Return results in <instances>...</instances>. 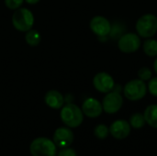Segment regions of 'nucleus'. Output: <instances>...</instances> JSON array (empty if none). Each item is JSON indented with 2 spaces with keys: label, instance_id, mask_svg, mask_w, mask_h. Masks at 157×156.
Returning a JSON list of instances; mask_svg holds the SVG:
<instances>
[{
  "label": "nucleus",
  "instance_id": "22",
  "mask_svg": "<svg viewBox=\"0 0 157 156\" xmlns=\"http://www.w3.org/2000/svg\"><path fill=\"white\" fill-rule=\"evenodd\" d=\"M58 156H77V154L74 149L67 147V148H63L62 151H60L58 154Z\"/></svg>",
  "mask_w": 157,
  "mask_h": 156
},
{
  "label": "nucleus",
  "instance_id": "12",
  "mask_svg": "<svg viewBox=\"0 0 157 156\" xmlns=\"http://www.w3.org/2000/svg\"><path fill=\"white\" fill-rule=\"evenodd\" d=\"M131 125L125 120H117L111 123L109 127V133L117 140L126 139L131 133Z\"/></svg>",
  "mask_w": 157,
  "mask_h": 156
},
{
  "label": "nucleus",
  "instance_id": "10",
  "mask_svg": "<svg viewBox=\"0 0 157 156\" xmlns=\"http://www.w3.org/2000/svg\"><path fill=\"white\" fill-rule=\"evenodd\" d=\"M74 139V132L72 130L66 127L58 128L53 134V143H55L56 147L62 149L69 147L73 143Z\"/></svg>",
  "mask_w": 157,
  "mask_h": 156
},
{
  "label": "nucleus",
  "instance_id": "6",
  "mask_svg": "<svg viewBox=\"0 0 157 156\" xmlns=\"http://www.w3.org/2000/svg\"><path fill=\"white\" fill-rule=\"evenodd\" d=\"M142 46V38L134 32H128L122 34L118 39L119 50L125 53L131 54L136 52Z\"/></svg>",
  "mask_w": 157,
  "mask_h": 156
},
{
  "label": "nucleus",
  "instance_id": "19",
  "mask_svg": "<svg viewBox=\"0 0 157 156\" xmlns=\"http://www.w3.org/2000/svg\"><path fill=\"white\" fill-rule=\"evenodd\" d=\"M153 77V72L148 66H143L138 70V78L144 82H148Z\"/></svg>",
  "mask_w": 157,
  "mask_h": 156
},
{
  "label": "nucleus",
  "instance_id": "5",
  "mask_svg": "<svg viewBox=\"0 0 157 156\" xmlns=\"http://www.w3.org/2000/svg\"><path fill=\"white\" fill-rule=\"evenodd\" d=\"M29 151L32 156H55L56 145L53 141L46 137H39L32 141Z\"/></svg>",
  "mask_w": 157,
  "mask_h": 156
},
{
  "label": "nucleus",
  "instance_id": "15",
  "mask_svg": "<svg viewBox=\"0 0 157 156\" xmlns=\"http://www.w3.org/2000/svg\"><path fill=\"white\" fill-rule=\"evenodd\" d=\"M144 52L149 57H156L157 56V40L153 38L145 39L144 43L142 44Z\"/></svg>",
  "mask_w": 157,
  "mask_h": 156
},
{
  "label": "nucleus",
  "instance_id": "17",
  "mask_svg": "<svg viewBox=\"0 0 157 156\" xmlns=\"http://www.w3.org/2000/svg\"><path fill=\"white\" fill-rule=\"evenodd\" d=\"M129 123H130L132 128L136 129V130L142 129L146 124L144 116L142 113H134V114H132L131 116V118H130Z\"/></svg>",
  "mask_w": 157,
  "mask_h": 156
},
{
  "label": "nucleus",
  "instance_id": "3",
  "mask_svg": "<svg viewBox=\"0 0 157 156\" xmlns=\"http://www.w3.org/2000/svg\"><path fill=\"white\" fill-rule=\"evenodd\" d=\"M34 20L33 13L29 8L22 6L14 10L11 18L13 27L20 32H27L31 29L34 25Z\"/></svg>",
  "mask_w": 157,
  "mask_h": 156
},
{
  "label": "nucleus",
  "instance_id": "20",
  "mask_svg": "<svg viewBox=\"0 0 157 156\" xmlns=\"http://www.w3.org/2000/svg\"><path fill=\"white\" fill-rule=\"evenodd\" d=\"M147 90L149 91V93L157 97V76L155 77H152L147 84Z\"/></svg>",
  "mask_w": 157,
  "mask_h": 156
},
{
  "label": "nucleus",
  "instance_id": "8",
  "mask_svg": "<svg viewBox=\"0 0 157 156\" xmlns=\"http://www.w3.org/2000/svg\"><path fill=\"white\" fill-rule=\"evenodd\" d=\"M111 23L104 16H95L89 22V28L91 31L99 38H105L109 35L111 31Z\"/></svg>",
  "mask_w": 157,
  "mask_h": 156
},
{
  "label": "nucleus",
  "instance_id": "18",
  "mask_svg": "<svg viewBox=\"0 0 157 156\" xmlns=\"http://www.w3.org/2000/svg\"><path fill=\"white\" fill-rule=\"evenodd\" d=\"M109 133V128H108L105 124H98L95 130L94 134L99 140H105Z\"/></svg>",
  "mask_w": 157,
  "mask_h": 156
},
{
  "label": "nucleus",
  "instance_id": "2",
  "mask_svg": "<svg viewBox=\"0 0 157 156\" xmlns=\"http://www.w3.org/2000/svg\"><path fill=\"white\" fill-rule=\"evenodd\" d=\"M135 29L141 38H153L157 32V16L152 13L142 15L136 21Z\"/></svg>",
  "mask_w": 157,
  "mask_h": 156
},
{
  "label": "nucleus",
  "instance_id": "16",
  "mask_svg": "<svg viewBox=\"0 0 157 156\" xmlns=\"http://www.w3.org/2000/svg\"><path fill=\"white\" fill-rule=\"evenodd\" d=\"M25 40L27 44L30 47H36L40 44L41 40V35L37 29H29L26 32Z\"/></svg>",
  "mask_w": 157,
  "mask_h": 156
},
{
  "label": "nucleus",
  "instance_id": "9",
  "mask_svg": "<svg viewBox=\"0 0 157 156\" xmlns=\"http://www.w3.org/2000/svg\"><path fill=\"white\" fill-rule=\"evenodd\" d=\"M93 86L95 89L100 93L107 94L115 87V80L111 74L107 72H99L93 77Z\"/></svg>",
  "mask_w": 157,
  "mask_h": 156
},
{
  "label": "nucleus",
  "instance_id": "23",
  "mask_svg": "<svg viewBox=\"0 0 157 156\" xmlns=\"http://www.w3.org/2000/svg\"><path fill=\"white\" fill-rule=\"evenodd\" d=\"M24 1H26V3H28L29 5H35V4L39 3L40 0H24Z\"/></svg>",
  "mask_w": 157,
  "mask_h": 156
},
{
  "label": "nucleus",
  "instance_id": "14",
  "mask_svg": "<svg viewBox=\"0 0 157 156\" xmlns=\"http://www.w3.org/2000/svg\"><path fill=\"white\" fill-rule=\"evenodd\" d=\"M144 116L146 124L154 129H157V104L148 106L144 112Z\"/></svg>",
  "mask_w": 157,
  "mask_h": 156
},
{
  "label": "nucleus",
  "instance_id": "4",
  "mask_svg": "<svg viewBox=\"0 0 157 156\" xmlns=\"http://www.w3.org/2000/svg\"><path fill=\"white\" fill-rule=\"evenodd\" d=\"M124 97L131 101H139L147 94V85L139 78L132 79L126 83L123 89Z\"/></svg>",
  "mask_w": 157,
  "mask_h": 156
},
{
  "label": "nucleus",
  "instance_id": "11",
  "mask_svg": "<svg viewBox=\"0 0 157 156\" xmlns=\"http://www.w3.org/2000/svg\"><path fill=\"white\" fill-rule=\"evenodd\" d=\"M81 109H82L84 115L90 119L98 118L103 112L102 103L94 97H87L83 102Z\"/></svg>",
  "mask_w": 157,
  "mask_h": 156
},
{
  "label": "nucleus",
  "instance_id": "7",
  "mask_svg": "<svg viewBox=\"0 0 157 156\" xmlns=\"http://www.w3.org/2000/svg\"><path fill=\"white\" fill-rule=\"evenodd\" d=\"M123 106V97L121 94V91L116 88L106 94L102 100L103 111L108 114H115L121 110Z\"/></svg>",
  "mask_w": 157,
  "mask_h": 156
},
{
  "label": "nucleus",
  "instance_id": "24",
  "mask_svg": "<svg viewBox=\"0 0 157 156\" xmlns=\"http://www.w3.org/2000/svg\"><path fill=\"white\" fill-rule=\"evenodd\" d=\"M154 70H155V74H157V56L155 57V61H154Z\"/></svg>",
  "mask_w": 157,
  "mask_h": 156
},
{
  "label": "nucleus",
  "instance_id": "13",
  "mask_svg": "<svg viewBox=\"0 0 157 156\" xmlns=\"http://www.w3.org/2000/svg\"><path fill=\"white\" fill-rule=\"evenodd\" d=\"M44 101L49 108L53 109H59L62 108L64 105L65 99L61 92L55 89H51L45 94Z\"/></svg>",
  "mask_w": 157,
  "mask_h": 156
},
{
  "label": "nucleus",
  "instance_id": "1",
  "mask_svg": "<svg viewBox=\"0 0 157 156\" xmlns=\"http://www.w3.org/2000/svg\"><path fill=\"white\" fill-rule=\"evenodd\" d=\"M61 120L68 128H77L84 120V113L82 109L74 103L63 105L61 109Z\"/></svg>",
  "mask_w": 157,
  "mask_h": 156
},
{
  "label": "nucleus",
  "instance_id": "21",
  "mask_svg": "<svg viewBox=\"0 0 157 156\" xmlns=\"http://www.w3.org/2000/svg\"><path fill=\"white\" fill-rule=\"evenodd\" d=\"M4 2H5V6L7 8L11 10H16L22 6L24 0H4Z\"/></svg>",
  "mask_w": 157,
  "mask_h": 156
}]
</instances>
